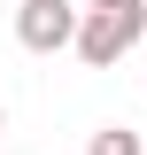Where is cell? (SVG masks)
Returning a JSON list of instances; mask_svg holds the SVG:
<instances>
[{
    "instance_id": "obj_5",
    "label": "cell",
    "mask_w": 147,
    "mask_h": 155,
    "mask_svg": "<svg viewBox=\"0 0 147 155\" xmlns=\"http://www.w3.org/2000/svg\"><path fill=\"white\" fill-rule=\"evenodd\" d=\"M0 124H8V109H0Z\"/></svg>"
},
{
    "instance_id": "obj_3",
    "label": "cell",
    "mask_w": 147,
    "mask_h": 155,
    "mask_svg": "<svg viewBox=\"0 0 147 155\" xmlns=\"http://www.w3.org/2000/svg\"><path fill=\"white\" fill-rule=\"evenodd\" d=\"M85 155H147V147H139V132H132V124H101V132L85 140Z\"/></svg>"
},
{
    "instance_id": "obj_1",
    "label": "cell",
    "mask_w": 147,
    "mask_h": 155,
    "mask_svg": "<svg viewBox=\"0 0 147 155\" xmlns=\"http://www.w3.org/2000/svg\"><path fill=\"white\" fill-rule=\"evenodd\" d=\"M77 16L85 8H70V0H16V47L23 54H62L77 39Z\"/></svg>"
},
{
    "instance_id": "obj_4",
    "label": "cell",
    "mask_w": 147,
    "mask_h": 155,
    "mask_svg": "<svg viewBox=\"0 0 147 155\" xmlns=\"http://www.w3.org/2000/svg\"><path fill=\"white\" fill-rule=\"evenodd\" d=\"M85 16H124V23H147V0H93Z\"/></svg>"
},
{
    "instance_id": "obj_2",
    "label": "cell",
    "mask_w": 147,
    "mask_h": 155,
    "mask_svg": "<svg viewBox=\"0 0 147 155\" xmlns=\"http://www.w3.org/2000/svg\"><path fill=\"white\" fill-rule=\"evenodd\" d=\"M139 31L147 23H124V16H77V62H85V70H116V62L132 54V47H139Z\"/></svg>"
}]
</instances>
